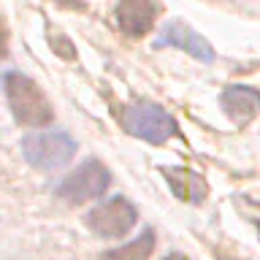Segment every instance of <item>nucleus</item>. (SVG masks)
<instances>
[{
    "label": "nucleus",
    "instance_id": "15",
    "mask_svg": "<svg viewBox=\"0 0 260 260\" xmlns=\"http://www.w3.org/2000/svg\"><path fill=\"white\" fill-rule=\"evenodd\" d=\"M257 231H260V225H257Z\"/></svg>",
    "mask_w": 260,
    "mask_h": 260
},
{
    "label": "nucleus",
    "instance_id": "7",
    "mask_svg": "<svg viewBox=\"0 0 260 260\" xmlns=\"http://www.w3.org/2000/svg\"><path fill=\"white\" fill-rule=\"evenodd\" d=\"M157 8L152 0H119L117 3V24L130 38H141L152 30Z\"/></svg>",
    "mask_w": 260,
    "mask_h": 260
},
{
    "label": "nucleus",
    "instance_id": "11",
    "mask_svg": "<svg viewBox=\"0 0 260 260\" xmlns=\"http://www.w3.org/2000/svg\"><path fill=\"white\" fill-rule=\"evenodd\" d=\"M52 46H54V52L60 54V57H68V60H73V57H76V52H73L68 36H52Z\"/></svg>",
    "mask_w": 260,
    "mask_h": 260
},
{
    "label": "nucleus",
    "instance_id": "13",
    "mask_svg": "<svg viewBox=\"0 0 260 260\" xmlns=\"http://www.w3.org/2000/svg\"><path fill=\"white\" fill-rule=\"evenodd\" d=\"M54 3H62V6H71V8H81V6H84L81 0H54Z\"/></svg>",
    "mask_w": 260,
    "mask_h": 260
},
{
    "label": "nucleus",
    "instance_id": "3",
    "mask_svg": "<svg viewBox=\"0 0 260 260\" xmlns=\"http://www.w3.org/2000/svg\"><path fill=\"white\" fill-rule=\"evenodd\" d=\"M111 184V176H109V168L98 160H87L73 171V174L65 176V182L57 187V195L65 201V203H73V206H81L87 201H95L109 190Z\"/></svg>",
    "mask_w": 260,
    "mask_h": 260
},
{
    "label": "nucleus",
    "instance_id": "14",
    "mask_svg": "<svg viewBox=\"0 0 260 260\" xmlns=\"http://www.w3.org/2000/svg\"><path fill=\"white\" fill-rule=\"evenodd\" d=\"M166 260H187V257H184V255H168Z\"/></svg>",
    "mask_w": 260,
    "mask_h": 260
},
{
    "label": "nucleus",
    "instance_id": "2",
    "mask_svg": "<svg viewBox=\"0 0 260 260\" xmlns=\"http://www.w3.org/2000/svg\"><path fill=\"white\" fill-rule=\"evenodd\" d=\"M22 154L32 168L57 171L76 154V141L65 130H38L22 138Z\"/></svg>",
    "mask_w": 260,
    "mask_h": 260
},
{
    "label": "nucleus",
    "instance_id": "5",
    "mask_svg": "<svg viewBox=\"0 0 260 260\" xmlns=\"http://www.w3.org/2000/svg\"><path fill=\"white\" fill-rule=\"evenodd\" d=\"M138 211L127 198H109L101 206H95L87 214V228L101 239H122V236L130 233V228L136 225Z\"/></svg>",
    "mask_w": 260,
    "mask_h": 260
},
{
    "label": "nucleus",
    "instance_id": "10",
    "mask_svg": "<svg viewBox=\"0 0 260 260\" xmlns=\"http://www.w3.org/2000/svg\"><path fill=\"white\" fill-rule=\"evenodd\" d=\"M152 249H154V231L146 228V231L130 244H122V247L106 252L103 260H149Z\"/></svg>",
    "mask_w": 260,
    "mask_h": 260
},
{
    "label": "nucleus",
    "instance_id": "12",
    "mask_svg": "<svg viewBox=\"0 0 260 260\" xmlns=\"http://www.w3.org/2000/svg\"><path fill=\"white\" fill-rule=\"evenodd\" d=\"M6 52H8V32H6L3 19H0V60L6 57Z\"/></svg>",
    "mask_w": 260,
    "mask_h": 260
},
{
    "label": "nucleus",
    "instance_id": "8",
    "mask_svg": "<svg viewBox=\"0 0 260 260\" xmlns=\"http://www.w3.org/2000/svg\"><path fill=\"white\" fill-rule=\"evenodd\" d=\"M219 103H222V111L236 125H247L249 119H255L260 114V92L247 84L225 87L222 95H219Z\"/></svg>",
    "mask_w": 260,
    "mask_h": 260
},
{
    "label": "nucleus",
    "instance_id": "6",
    "mask_svg": "<svg viewBox=\"0 0 260 260\" xmlns=\"http://www.w3.org/2000/svg\"><path fill=\"white\" fill-rule=\"evenodd\" d=\"M154 46L182 49V52H187L190 57H195V60H201V62H211V60H214V49H211V44L203 36H198L195 30H190L182 19L168 22L166 27H162V32L157 36V44H154Z\"/></svg>",
    "mask_w": 260,
    "mask_h": 260
},
{
    "label": "nucleus",
    "instance_id": "1",
    "mask_svg": "<svg viewBox=\"0 0 260 260\" xmlns=\"http://www.w3.org/2000/svg\"><path fill=\"white\" fill-rule=\"evenodd\" d=\"M3 84H6V98H8V106H11V114L19 125L44 127L52 122L54 117L52 106H49L46 95L41 92V87L30 76L11 71V73H6Z\"/></svg>",
    "mask_w": 260,
    "mask_h": 260
},
{
    "label": "nucleus",
    "instance_id": "4",
    "mask_svg": "<svg viewBox=\"0 0 260 260\" xmlns=\"http://www.w3.org/2000/svg\"><path fill=\"white\" fill-rule=\"evenodd\" d=\"M125 127L141 141L162 144L176 133V119L157 103H133L125 114Z\"/></svg>",
    "mask_w": 260,
    "mask_h": 260
},
{
    "label": "nucleus",
    "instance_id": "9",
    "mask_svg": "<svg viewBox=\"0 0 260 260\" xmlns=\"http://www.w3.org/2000/svg\"><path fill=\"white\" fill-rule=\"evenodd\" d=\"M162 176H166V182L174 190L176 198H182L187 203H201L209 192L203 176L190 168H162Z\"/></svg>",
    "mask_w": 260,
    "mask_h": 260
}]
</instances>
